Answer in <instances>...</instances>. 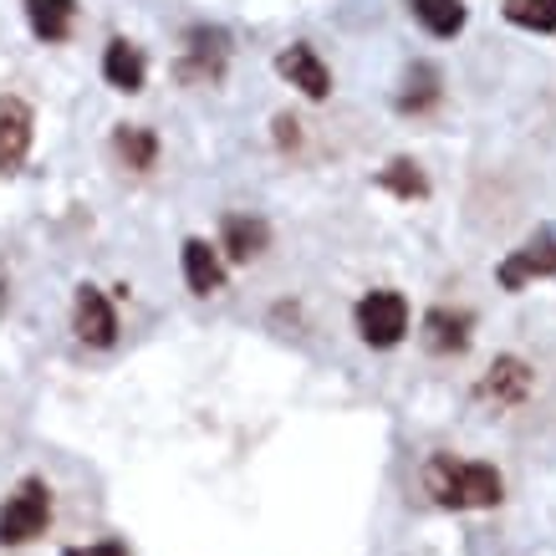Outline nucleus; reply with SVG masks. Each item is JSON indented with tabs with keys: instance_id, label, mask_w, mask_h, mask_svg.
<instances>
[{
	"instance_id": "nucleus-8",
	"label": "nucleus",
	"mask_w": 556,
	"mask_h": 556,
	"mask_svg": "<svg viewBox=\"0 0 556 556\" xmlns=\"http://www.w3.org/2000/svg\"><path fill=\"white\" fill-rule=\"evenodd\" d=\"M31 153V108L21 98H0V174H16Z\"/></svg>"
},
{
	"instance_id": "nucleus-1",
	"label": "nucleus",
	"mask_w": 556,
	"mask_h": 556,
	"mask_svg": "<svg viewBox=\"0 0 556 556\" xmlns=\"http://www.w3.org/2000/svg\"><path fill=\"white\" fill-rule=\"evenodd\" d=\"M424 485L439 506L450 510H480L501 501V475L495 465H480V459H455V455H434L429 470H424Z\"/></svg>"
},
{
	"instance_id": "nucleus-18",
	"label": "nucleus",
	"mask_w": 556,
	"mask_h": 556,
	"mask_svg": "<svg viewBox=\"0 0 556 556\" xmlns=\"http://www.w3.org/2000/svg\"><path fill=\"white\" fill-rule=\"evenodd\" d=\"M378 185H383L388 194H399V200H424V194H429V179L419 174L414 159H393V164L378 174Z\"/></svg>"
},
{
	"instance_id": "nucleus-11",
	"label": "nucleus",
	"mask_w": 556,
	"mask_h": 556,
	"mask_svg": "<svg viewBox=\"0 0 556 556\" xmlns=\"http://www.w3.org/2000/svg\"><path fill=\"white\" fill-rule=\"evenodd\" d=\"M102 77H108V87H118V92H143V77H149V62H143V51L134 47V41H108V51H102Z\"/></svg>"
},
{
	"instance_id": "nucleus-10",
	"label": "nucleus",
	"mask_w": 556,
	"mask_h": 556,
	"mask_svg": "<svg viewBox=\"0 0 556 556\" xmlns=\"http://www.w3.org/2000/svg\"><path fill=\"white\" fill-rule=\"evenodd\" d=\"M470 312H455V306H434L429 317H424V348L439 357L450 353H465L470 348Z\"/></svg>"
},
{
	"instance_id": "nucleus-3",
	"label": "nucleus",
	"mask_w": 556,
	"mask_h": 556,
	"mask_svg": "<svg viewBox=\"0 0 556 556\" xmlns=\"http://www.w3.org/2000/svg\"><path fill=\"white\" fill-rule=\"evenodd\" d=\"M353 317H357V332H363L368 348H399L404 332H408V302L399 296V291H388V287L368 291V296L357 302Z\"/></svg>"
},
{
	"instance_id": "nucleus-5",
	"label": "nucleus",
	"mask_w": 556,
	"mask_h": 556,
	"mask_svg": "<svg viewBox=\"0 0 556 556\" xmlns=\"http://www.w3.org/2000/svg\"><path fill=\"white\" fill-rule=\"evenodd\" d=\"M276 72H281L291 87H302L312 102H321L332 92V72H327V62L317 56V47H306V41H291V47L276 56Z\"/></svg>"
},
{
	"instance_id": "nucleus-2",
	"label": "nucleus",
	"mask_w": 556,
	"mask_h": 556,
	"mask_svg": "<svg viewBox=\"0 0 556 556\" xmlns=\"http://www.w3.org/2000/svg\"><path fill=\"white\" fill-rule=\"evenodd\" d=\"M47 526H51V485L31 475L0 506V546H26V541L47 536Z\"/></svg>"
},
{
	"instance_id": "nucleus-12",
	"label": "nucleus",
	"mask_w": 556,
	"mask_h": 556,
	"mask_svg": "<svg viewBox=\"0 0 556 556\" xmlns=\"http://www.w3.org/2000/svg\"><path fill=\"white\" fill-rule=\"evenodd\" d=\"M26 21H31V36L36 41H67L72 36V21H77V0H26Z\"/></svg>"
},
{
	"instance_id": "nucleus-19",
	"label": "nucleus",
	"mask_w": 556,
	"mask_h": 556,
	"mask_svg": "<svg viewBox=\"0 0 556 556\" xmlns=\"http://www.w3.org/2000/svg\"><path fill=\"white\" fill-rule=\"evenodd\" d=\"M506 21L526 31H556V0H506Z\"/></svg>"
},
{
	"instance_id": "nucleus-7",
	"label": "nucleus",
	"mask_w": 556,
	"mask_h": 556,
	"mask_svg": "<svg viewBox=\"0 0 556 556\" xmlns=\"http://www.w3.org/2000/svg\"><path fill=\"white\" fill-rule=\"evenodd\" d=\"M552 270H556V230H536V236L501 266V287L521 291L531 276H552Z\"/></svg>"
},
{
	"instance_id": "nucleus-13",
	"label": "nucleus",
	"mask_w": 556,
	"mask_h": 556,
	"mask_svg": "<svg viewBox=\"0 0 556 556\" xmlns=\"http://www.w3.org/2000/svg\"><path fill=\"white\" fill-rule=\"evenodd\" d=\"M219 245H225V255H230V261H255V255L270 245L266 219H255V215H225Z\"/></svg>"
},
{
	"instance_id": "nucleus-4",
	"label": "nucleus",
	"mask_w": 556,
	"mask_h": 556,
	"mask_svg": "<svg viewBox=\"0 0 556 556\" xmlns=\"http://www.w3.org/2000/svg\"><path fill=\"white\" fill-rule=\"evenodd\" d=\"M72 332H77L87 348H113V338H118V317H113V302H108L98 287H77V302H72Z\"/></svg>"
},
{
	"instance_id": "nucleus-6",
	"label": "nucleus",
	"mask_w": 556,
	"mask_h": 556,
	"mask_svg": "<svg viewBox=\"0 0 556 556\" xmlns=\"http://www.w3.org/2000/svg\"><path fill=\"white\" fill-rule=\"evenodd\" d=\"M225 31H215V26H194L189 31V51L185 62H179V77L185 83H219L225 77Z\"/></svg>"
},
{
	"instance_id": "nucleus-20",
	"label": "nucleus",
	"mask_w": 556,
	"mask_h": 556,
	"mask_svg": "<svg viewBox=\"0 0 556 556\" xmlns=\"http://www.w3.org/2000/svg\"><path fill=\"white\" fill-rule=\"evenodd\" d=\"M67 556H128V552H123V541H98V546H72Z\"/></svg>"
},
{
	"instance_id": "nucleus-17",
	"label": "nucleus",
	"mask_w": 556,
	"mask_h": 556,
	"mask_svg": "<svg viewBox=\"0 0 556 556\" xmlns=\"http://www.w3.org/2000/svg\"><path fill=\"white\" fill-rule=\"evenodd\" d=\"M434 102H439V67H429V62H414V67L404 72L399 108H404V113H429Z\"/></svg>"
},
{
	"instance_id": "nucleus-9",
	"label": "nucleus",
	"mask_w": 556,
	"mask_h": 556,
	"mask_svg": "<svg viewBox=\"0 0 556 556\" xmlns=\"http://www.w3.org/2000/svg\"><path fill=\"white\" fill-rule=\"evenodd\" d=\"M526 393H531V368H526L521 357H495L490 363V372L480 378V399L495 408H510L521 404Z\"/></svg>"
},
{
	"instance_id": "nucleus-15",
	"label": "nucleus",
	"mask_w": 556,
	"mask_h": 556,
	"mask_svg": "<svg viewBox=\"0 0 556 556\" xmlns=\"http://www.w3.org/2000/svg\"><path fill=\"white\" fill-rule=\"evenodd\" d=\"M408 11L429 36H459L465 31V0H408Z\"/></svg>"
},
{
	"instance_id": "nucleus-16",
	"label": "nucleus",
	"mask_w": 556,
	"mask_h": 556,
	"mask_svg": "<svg viewBox=\"0 0 556 556\" xmlns=\"http://www.w3.org/2000/svg\"><path fill=\"white\" fill-rule=\"evenodd\" d=\"M113 153H118L134 174H149L153 164H159V138H153V128H138L134 123V128H118V134H113Z\"/></svg>"
},
{
	"instance_id": "nucleus-14",
	"label": "nucleus",
	"mask_w": 556,
	"mask_h": 556,
	"mask_svg": "<svg viewBox=\"0 0 556 556\" xmlns=\"http://www.w3.org/2000/svg\"><path fill=\"white\" fill-rule=\"evenodd\" d=\"M185 281L194 296H215L225 287V266L219 255L210 251V240H185Z\"/></svg>"
}]
</instances>
